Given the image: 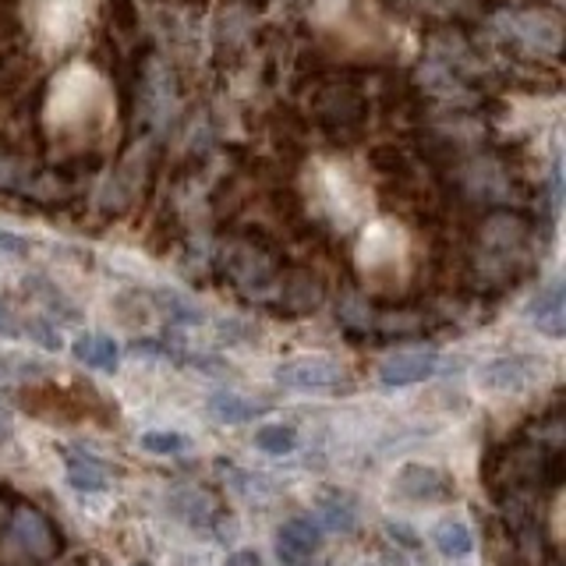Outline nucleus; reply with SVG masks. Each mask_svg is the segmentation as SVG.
<instances>
[{
    "mask_svg": "<svg viewBox=\"0 0 566 566\" xmlns=\"http://www.w3.org/2000/svg\"><path fill=\"white\" fill-rule=\"evenodd\" d=\"M35 376H43V365L14 358V354H0V386H14V382L35 379Z\"/></svg>",
    "mask_w": 566,
    "mask_h": 566,
    "instance_id": "6ab92c4d",
    "label": "nucleus"
},
{
    "mask_svg": "<svg viewBox=\"0 0 566 566\" xmlns=\"http://www.w3.org/2000/svg\"><path fill=\"white\" fill-rule=\"evenodd\" d=\"M318 527L329 531H354L358 524V506H354L344 492H323L318 495Z\"/></svg>",
    "mask_w": 566,
    "mask_h": 566,
    "instance_id": "9b49d317",
    "label": "nucleus"
},
{
    "mask_svg": "<svg viewBox=\"0 0 566 566\" xmlns=\"http://www.w3.org/2000/svg\"><path fill=\"white\" fill-rule=\"evenodd\" d=\"M177 4L188 8V11H195V14H202V11H209L212 0H177Z\"/></svg>",
    "mask_w": 566,
    "mask_h": 566,
    "instance_id": "bb28decb",
    "label": "nucleus"
},
{
    "mask_svg": "<svg viewBox=\"0 0 566 566\" xmlns=\"http://www.w3.org/2000/svg\"><path fill=\"white\" fill-rule=\"evenodd\" d=\"M61 566H82L78 559H67V563H61Z\"/></svg>",
    "mask_w": 566,
    "mask_h": 566,
    "instance_id": "c85d7f7f",
    "label": "nucleus"
},
{
    "mask_svg": "<svg viewBox=\"0 0 566 566\" xmlns=\"http://www.w3.org/2000/svg\"><path fill=\"white\" fill-rule=\"evenodd\" d=\"M255 447L270 457H283V453H294L297 447V432L291 424H262L255 429Z\"/></svg>",
    "mask_w": 566,
    "mask_h": 566,
    "instance_id": "f3484780",
    "label": "nucleus"
},
{
    "mask_svg": "<svg viewBox=\"0 0 566 566\" xmlns=\"http://www.w3.org/2000/svg\"><path fill=\"white\" fill-rule=\"evenodd\" d=\"M283 301H287L294 312H308L323 301V283L312 273H291L283 280Z\"/></svg>",
    "mask_w": 566,
    "mask_h": 566,
    "instance_id": "dca6fc26",
    "label": "nucleus"
},
{
    "mask_svg": "<svg viewBox=\"0 0 566 566\" xmlns=\"http://www.w3.org/2000/svg\"><path fill=\"white\" fill-rule=\"evenodd\" d=\"M0 517H4V503H0Z\"/></svg>",
    "mask_w": 566,
    "mask_h": 566,
    "instance_id": "c756f323",
    "label": "nucleus"
},
{
    "mask_svg": "<svg viewBox=\"0 0 566 566\" xmlns=\"http://www.w3.org/2000/svg\"><path fill=\"white\" fill-rule=\"evenodd\" d=\"M103 18L120 40H135L138 35V25H142L138 0H103Z\"/></svg>",
    "mask_w": 566,
    "mask_h": 566,
    "instance_id": "2eb2a0df",
    "label": "nucleus"
},
{
    "mask_svg": "<svg viewBox=\"0 0 566 566\" xmlns=\"http://www.w3.org/2000/svg\"><path fill=\"white\" fill-rule=\"evenodd\" d=\"M11 432H14V421H11V415L4 411V407H0V442L11 439Z\"/></svg>",
    "mask_w": 566,
    "mask_h": 566,
    "instance_id": "a878e982",
    "label": "nucleus"
},
{
    "mask_svg": "<svg viewBox=\"0 0 566 566\" xmlns=\"http://www.w3.org/2000/svg\"><path fill=\"white\" fill-rule=\"evenodd\" d=\"M22 336H29V340H35L46 350H61V333L50 326V318H25Z\"/></svg>",
    "mask_w": 566,
    "mask_h": 566,
    "instance_id": "412c9836",
    "label": "nucleus"
},
{
    "mask_svg": "<svg viewBox=\"0 0 566 566\" xmlns=\"http://www.w3.org/2000/svg\"><path fill=\"white\" fill-rule=\"evenodd\" d=\"M227 566H270L259 553H252V548H241V553L227 556Z\"/></svg>",
    "mask_w": 566,
    "mask_h": 566,
    "instance_id": "b1692460",
    "label": "nucleus"
},
{
    "mask_svg": "<svg viewBox=\"0 0 566 566\" xmlns=\"http://www.w3.org/2000/svg\"><path fill=\"white\" fill-rule=\"evenodd\" d=\"M64 474H67V485L75 492H85V495L103 492L106 485H111V474H106V468L93 457H67Z\"/></svg>",
    "mask_w": 566,
    "mask_h": 566,
    "instance_id": "f8f14e48",
    "label": "nucleus"
},
{
    "mask_svg": "<svg viewBox=\"0 0 566 566\" xmlns=\"http://www.w3.org/2000/svg\"><path fill=\"white\" fill-rule=\"evenodd\" d=\"M209 415L223 424H244V421L265 415V403L248 400V397L234 394V389H220V394L209 397Z\"/></svg>",
    "mask_w": 566,
    "mask_h": 566,
    "instance_id": "1a4fd4ad",
    "label": "nucleus"
},
{
    "mask_svg": "<svg viewBox=\"0 0 566 566\" xmlns=\"http://www.w3.org/2000/svg\"><path fill=\"white\" fill-rule=\"evenodd\" d=\"M146 4H156L159 8V4H170V0H146Z\"/></svg>",
    "mask_w": 566,
    "mask_h": 566,
    "instance_id": "cd10ccee",
    "label": "nucleus"
},
{
    "mask_svg": "<svg viewBox=\"0 0 566 566\" xmlns=\"http://www.w3.org/2000/svg\"><path fill=\"white\" fill-rule=\"evenodd\" d=\"M432 542L442 556H453V559L471 556V548H474V535L464 521H439L432 531Z\"/></svg>",
    "mask_w": 566,
    "mask_h": 566,
    "instance_id": "4468645a",
    "label": "nucleus"
},
{
    "mask_svg": "<svg viewBox=\"0 0 566 566\" xmlns=\"http://www.w3.org/2000/svg\"><path fill=\"white\" fill-rule=\"evenodd\" d=\"M159 297V308H164L174 323H202V312L195 308V305H188V297H181V294H156Z\"/></svg>",
    "mask_w": 566,
    "mask_h": 566,
    "instance_id": "aec40b11",
    "label": "nucleus"
},
{
    "mask_svg": "<svg viewBox=\"0 0 566 566\" xmlns=\"http://www.w3.org/2000/svg\"><path fill=\"white\" fill-rule=\"evenodd\" d=\"M142 442V450H149V453H159V457H177V453H188L191 447V439L185 432H146L138 439Z\"/></svg>",
    "mask_w": 566,
    "mask_h": 566,
    "instance_id": "a211bd4d",
    "label": "nucleus"
},
{
    "mask_svg": "<svg viewBox=\"0 0 566 566\" xmlns=\"http://www.w3.org/2000/svg\"><path fill=\"white\" fill-rule=\"evenodd\" d=\"M531 318H535V326L545 333V336H559L566 333V312H563V287L553 283V287H545L535 305H531Z\"/></svg>",
    "mask_w": 566,
    "mask_h": 566,
    "instance_id": "9d476101",
    "label": "nucleus"
},
{
    "mask_svg": "<svg viewBox=\"0 0 566 566\" xmlns=\"http://www.w3.org/2000/svg\"><path fill=\"white\" fill-rule=\"evenodd\" d=\"M436 368H439V354H432V350H403V354H394V358H386L379 365V382L389 386V389L415 386V382H424L429 376H436Z\"/></svg>",
    "mask_w": 566,
    "mask_h": 566,
    "instance_id": "423d86ee",
    "label": "nucleus"
},
{
    "mask_svg": "<svg viewBox=\"0 0 566 566\" xmlns=\"http://www.w3.org/2000/svg\"><path fill=\"white\" fill-rule=\"evenodd\" d=\"M485 389H495V394H517V389H527L531 379H535V361L527 358H500L485 365L478 371Z\"/></svg>",
    "mask_w": 566,
    "mask_h": 566,
    "instance_id": "0eeeda50",
    "label": "nucleus"
},
{
    "mask_svg": "<svg viewBox=\"0 0 566 566\" xmlns=\"http://www.w3.org/2000/svg\"><path fill=\"white\" fill-rule=\"evenodd\" d=\"M132 566H149V563H132Z\"/></svg>",
    "mask_w": 566,
    "mask_h": 566,
    "instance_id": "7c9ffc66",
    "label": "nucleus"
},
{
    "mask_svg": "<svg viewBox=\"0 0 566 566\" xmlns=\"http://www.w3.org/2000/svg\"><path fill=\"white\" fill-rule=\"evenodd\" d=\"M0 548H4V559L14 566H32V563H46L57 556L61 538L53 524L43 517L35 506H14L4 538H0Z\"/></svg>",
    "mask_w": 566,
    "mask_h": 566,
    "instance_id": "f257e3e1",
    "label": "nucleus"
},
{
    "mask_svg": "<svg viewBox=\"0 0 566 566\" xmlns=\"http://www.w3.org/2000/svg\"><path fill=\"white\" fill-rule=\"evenodd\" d=\"M223 4L227 8H234V11H265V8H270L273 4V0H223Z\"/></svg>",
    "mask_w": 566,
    "mask_h": 566,
    "instance_id": "393cba45",
    "label": "nucleus"
},
{
    "mask_svg": "<svg viewBox=\"0 0 566 566\" xmlns=\"http://www.w3.org/2000/svg\"><path fill=\"white\" fill-rule=\"evenodd\" d=\"M397 492L411 503H450L457 495V482L432 464H407L397 474Z\"/></svg>",
    "mask_w": 566,
    "mask_h": 566,
    "instance_id": "7ed1b4c3",
    "label": "nucleus"
},
{
    "mask_svg": "<svg viewBox=\"0 0 566 566\" xmlns=\"http://www.w3.org/2000/svg\"><path fill=\"white\" fill-rule=\"evenodd\" d=\"M365 159L382 181H407V177H411V156H407L400 146H371L365 153Z\"/></svg>",
    "mask_w": 566,
    "mask_h": 566,
    "instance_id": "ddd939ff",
    "label": "nucleus"
},
{
    "mask_svg": "<svg viewBox=\"0 0 566 566\" xmlns=\"http://www.w3.org/2000/svg\"><path fill=\"white\" fill-rule=\"evenodd\" d=\"M71 354L96 371H117L120 365V347L103 333H82L75 344H71Z\"/></svg>",
    "mask_w": 566,
    "mask_h": 566,
    "instance_id": "6e6552de",
    "label": "nucleus"
},
{
    "mask_svg": "<svg viewBox=\"0 0 566 566\" xmlns=\"http://www.w3.org/2000/svg\"><path fill=\"white\" fill-rule=\"evenodd\" d=\"M276 559L283 566H308L312 556L323 545V527H318L312 517H291L283 521L276 531Z\"/></svg>",
    "mask_w": 566,
    "mask_h": 566,
    "instance_id": "20e7f679",
    "label": "nucleus"
},
{
    "mask_svg": "<svg viewBox=\"0 0 566 566\" xmlns=\"http://www.w3.org/2000/svg\"><path fill=\"white\" fill-rule=\"evenodd\" d=\"M276 382L294 389V394H350L354 389L350 371L340 361L323 358V354H315V358H294L287 365H280Z\"/></svg>",
    "mask_w": 566,
    "mask_h": 566,
    "instance_id": "f03ea898",
    "label": "nucleus"
},
{
    "mask_svg": "<svg viewBox=\"0 0 566 566\" xmlns=\"http://www.w3.org/2000/svg\"><path fill=\"white\" fill-rule=\"evenodd\" d=\"M0 333L11 336V340L14 336H22V323H18V315L11 312L8 301H0Z\"/></svg>",
    "mask_w": 566,
    "mask_h": 566,
    "instance_id": "5701e85b",
    "label": "nucleus"
},
{
    "mask_svg": "<svg viewBox=\"0 0 566 566\" xmlns=\"http://www.w3.org/2000/svg\"><path fill=\"white\" fill-rule=\"evenodd\" d=\"M170 510H174V517H181L195 531H209V527H220L223 524L220 500L212 492L199 489V485L174 489L170 492Z\"/></svg>",
    "mask_w": 566,
    "mask_h": 566,
    "instance_id": "39448f33",
    "label": "nucleus"
},
{
    "mask_svg": "<svg viewBox=\"0 0 566 566\" xmlns=\"http://www.w3.org/2000/svg\"><path fill=\"white\" fill-rule=\"evenodd\" d=\"M0 255H29V241L11 230H0Z\"/></svg>",
    "mask_w": 566,
    "mask_h": 566,
    "instance_id": "4be33fe9",
    "label": "nucleus"
}]
</instances>
